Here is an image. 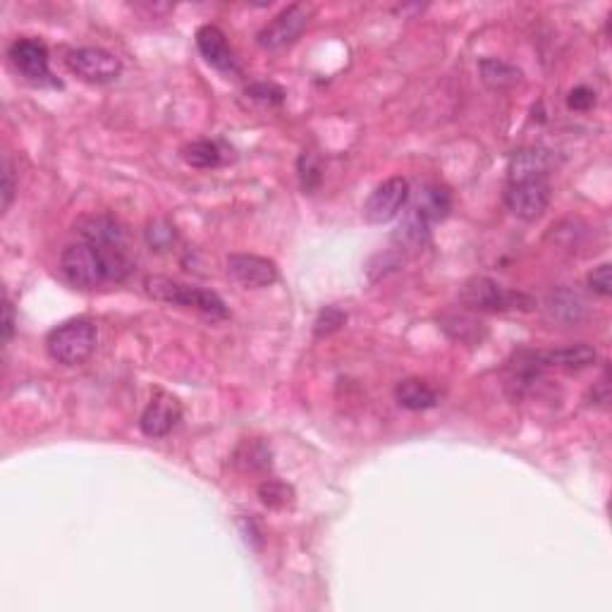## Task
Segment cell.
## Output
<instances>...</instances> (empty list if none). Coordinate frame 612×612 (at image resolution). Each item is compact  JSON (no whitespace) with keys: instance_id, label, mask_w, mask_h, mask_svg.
I'll list each match as a JSON object with an SVG mask.
<instances>
[{"instance_id":"obj_3","label":"cell","mask_w":612,"mask_h":612,"mask_svg":"<svg viewBox=\"0 0 612 612\" xmlns=\"http://www.w3.org/2000/svg\"><path fill=\"white\" fill-rule=\"evenodd\" d=\"M146 292L153 299L173 306H185V309L201 311V314L211 316V318H228V306H225L223 299H220L216 292L204 290V287H194L185 285L180 280L165 278V275H149L144 280Z\"/></svg>"},{"instance_id":"obj_24","label":"cell","mask_w":612,"mask_h":612,"mask_svg":"<svg viewBox=\"0 0 612 612\" xmlns=\"http://www.w3.org/2000/svg\"><path fill=\"white\" fill-rule=\"evenodd\" d=\"M259 498L271 510H287V507L295 503V488L287 486L285 481L268 479L259 486Z\"/></svg>"},{"instance_id":"obj_11","label":"cell","mask_w":612,"mask_h":612,"mask_svg":"<svg viewBox=\"0 0 612 612\" xmlns=\"http://www.w3.org/2000/svg\"><path fill=\"white\" fill-rule=\"evenodd\" d=\"M180 419H182L180 400L170 393L158 390L142 412L139 428H142L144 436H149V438H165L177 426V421Z\"/></svg>"},{"instance_id":"obj_28","label":"cell","mask_w":612,"mask_h":612,"mask_svg":"<svg viewBox=\"0 0 612 612\" xmlns=\"http://www.w3.org/2000/svg\"><path fill=\"white\" fill-rule=\"evenodd\" d=\"M247 96H252L256 101L268 103V106H280L285 99V91L280 87H275V84H266V82H256L252 87H247Z\"/></svg>"},{"instance_id":"obj_1","label":"cell","mask_w":612,"mask_h":612,"mask_svg":"<svg viewBox=\"0 0 612 612\" xmlns=\"http://www.w3.org/2000/svg\"><path fill=\"white\" fill-rule=\"evenodd\" d=\"M60 271H63L67 283L82 287V290H94V287L115 280L108 256L96 244L84 240L67 244L63 256H60Z\"/></svg>"},{"instance_id":"obj_19","label":"cell","mask_w":612,"mask_h":612,"mask_svg":"<svg viewBox=\"0 0 612 612\" xmlns=\"http://www.w3.org/2000/svg\"><path fill=\"white\" fill-rule=\"evenodd\" d=\"M596 350L591 345H569L562 350H550V352H538L543 366H553V369H565V371H581L586 366H591L596 361Z\"/></svg>"},{"instance_id":"obj_4","label":"cell","mask_w":612,"mask_h":612,"mask_svg":"<svg viewBox=\"0 0 612 612\" xmlns=\"http://www.w3.org/2000/svg\"><path fill=\"white\" fill-rule=\"evenodd\" d=\"M96 342H99V333L94 323L89 318H72L48 333L46 350L58 364L79 366L94 354Z\"/></svg>"},{"instance_id":"obj_8","label":"cell","mask_w":612,"mask_h":612,"mask_svg":"<svg viewBox=\"0 0 612 612\" xmlns=\"http://www.w3.org/2000/svg\"><path fill=\"white\" fill-rule=\"evenodd\" d=\"M306 24H309V10L302 8V5H290V8L278 12V15L261 29L256 41H259V46L266 48V51H283V48L292 46L299 36H302Z\"/></svg>"},{"instance_id":"obj_14","label":"cell","mask_w":612,"mask_h":612,"mask_svg":"<svg viewBox=\"0 0 612 612\" xmlns=\"http://www.w3.org/2000/svg\"><path fill=\"white\" fill-rule=\"evenodd\" d=\"M197 48L213 70L223 72V75H237L240 72L235 53H232L228 39L216 24H204V27L197 29Z\"/></svg>"},{"instance_id":"obj_5","label":"cell","mask_w":612,"mask_h":612,"mask_svg":"<svg viewBox=\"0 0 612 612\" xmlns=\"http://www.w3.org/2000/svg\"><path fill=\"white\" fill-rule=\"evenodd\" d=\"M8 58L12 67L27 79L34 87H63L51 72V60H48V48L39 39H17L10 46Z\"/></svg>"},{"instance_id":"obj_31","label":"cell","mask_w":612,"mask_h":612,"mask_svg":"<svg viewBox=\"0 0 612 612\" xmlns=\"http://www.w3.org/2000/svg\"><path fill=\"white\" fill-rule=\"evenodd\" d=\"M15 192H17V187H15V168H12L10 158L5 156V161H3V213L10 208L12 199H15Z\"/></svg>"},{"instance_id":"obj_29","label":"cell","mask_w":612,"mask_h":612,"mask_svg":"<svg viewBox=\"0 0 612 612\" xmlns=\"http://www.w3.org/2000/svg\"><path fill=\"white\" fill-rule=\"evenodd\" d=\"M589 287L596 295L610 297L612 295V283H610V263H603V266L593 268V273H589Z\"/></svg>"},{"instance_id":"obj_17","label":"cell","mask_w":612,"mask_h":612,"mask_svg":"<svg viewBox=\"0 0 612 612\" xmlns=\"http://www.w3.org/2000/svg\"><path fill=\"white\" fill-rule=\"evenodd\" d=\"M409 199H412L409 208H414V211L419 213L421 218H426L431 225L445 220L452 211V194H450V189L443 185L419 187V192H414Z\"/></svg>"},{"instance_id":"obj_22","label":"cell","mask_w":612,"mask_h":612,"mask_svg":"<svg viewBox=\"0 0 612 612\" xmlns=\"http://www.w3.org/2000/svg\"><path fill=\"white\" fill-rule=\"evenodd\" d=\"M479 72L483 82H486V87H491L493 91L514 89L524 77L519 67H514L498 58H483L479 63Z\"/></svg>"},{"instance_id":"obj_25","label":"cell","mask_w":612,"mask_h":612,"mask_svg":"<svg viewBox=\"0 0 612 612\" xmlns=\"http://www.w3.org/2000/svg\"><path fill=\"white\" fill-rule=\"evenodd\" d=\"M144 237H146V244H149L153 252H168V249H173L177 242L175 225L165 218L149 220V225H146V230H144Z\"/></svg>"},{"instance_id":"obj_26","label":"cell","mask_w":612,"mask_h":612,"mask_svg":"<svg viewBox=\"0 0 612 612\" xmlns=\"http://www.w3.org/2000/svg\"><path fill=\"white\" fill-rule=\"evenodd\" d=\"M297 175H299V185H302L304 194H314L323 182L321 158H318L314 151H304L297 161Z\"/></svg>"},{"instance_id":"obj_23","label":"cell","mask_w":612,"mask_h":612,"mask_svg":"<svg viewBox=\"0 0 612 612\" xmlns=\"http://www.w3.org/2000/svg\"><path fill=\"white\" fill-rule=\"evenodd\" d=\"M182 158L192 165V168H218L223 163V153L220 146L211 139H199V142L187 144L182 149Z\"/></svg>"},{"instance_id":"obj_15","label":"cell","mask_w":612,"mask_h":612,"mask_svg":"<svg viewBox=\"0 0 612 612\" xmlns=\"http://www.w3.org/2000/svg\"><path fill=\"white\" fill-rule=\"evenodd\" d=\"M431 228L433 225L428 223L426 218H421L414 208H409L400 223H397L390 240H393V247L400 249V252L419 254L424 252L426 244L431 242Z\"/></svg>"},{"instance_id":"obj_16","label":"cell","mask_w":612,"mask_h":612,"mask_svg":"<svg viewBox=\"0 0 612 612\" xmlns=\"http://www.w3.org/2000/svg\"><path fill=\"white\" fill-rule=\"evenodd\" d=\"M550 165H553V158L546 149H522L512 153L510 165H507L510 185L526 180H546Z\"/></svg>"},{"instance_id":"obj_30","label":"cell","mask_w":612,"mask_h":612,"mask_svg":"<svg viewBox=\"0 0 612 612\" xmlns=\"http://www.w3.org/2000/svg\"><path fill=\"white\" fill-rule=\"evenodd\" d=\"M596 103V91L589 87H577L569 91L567 106L572 110H589Z\"/></svg>"},{"instance_id":"obj_7","label":"cell","mask_w":612,"mask_h":612,"mask_svg":"<svg viewBox=\"0 0 612 612\" xmlns=\"http://www.w3.org/2000/svg\"><path fill=\"white\" fill-rule=\"evenodd\" d=\"M65 65L70 67V72H75L79 79L89 84H110L122 75L120 58L106 51V48H75V51L65 55Z\"/></svg>"},{"instance_id":"obj_20","label":"cell","mask_w":612,"mask_h":612,"mask_svg":"<svg viewBox=\"0 0 612 612\" xmlns=\"http://www.w3.org/2000/svg\"><path fill=\"white\" fill-rule=\"evenodd\" d=\"M232 462H235V467L244 471V474H261V471H268L273 467V452L261 438L242 440V443L237 445L235 455H232Z\"/></svg>"},{"instance_id":"obj_18","label":"cell","mask_w":612,"mask_h":612,"mask_svg":"<svg viewBox=\"0 0 612 612\" xmlns=\"http://www.w3.org/2000/svg\"><path fill=\"white\" fill-rule=\"evenodd\" d=\"M438 326L450 340L459 342V345L476 347L488 338L486 323L471 314H445L438 318Z\"/></svg>"},{"instance_id":"obj_2","label":"cell","mask_w":612,"mask_h":612,"mask_svg":"<svg viewBox=\"0 0 612 612\" xmlns=\"http://www.w3.org/2000/svg\"><path fill=\"white\" fill-rule=\"evenodd\" d=\"M459 302L469 311H486V314H505V311H531L536 306L534 297L517 290H505L486 275H474L459 287Z\"/></svg>"},{"instance_id":"obj_33","label":"cell","mask_w":612,"mask_h":612,"mask_svg":"<svg viewBox=\"0 0 612 612\" xmlns=\"http://www.w3.org/2000/svg\"><path fill=\"white\" fill-rule=\"evenodd\" d=\"M17 328V318H15V306H12L10 297H5V306H3V342L8 345L12 340V335H15Z\"/></svg>"},{"instance_id":"obj_21","label":"cell","mask_w":612,"mask_h":612,"mask_svg":"<svg viewBox=\"0 0 612 612\" xmlns=\"http://www.w3.org/2000/svg\"><path fill=\"white\" fill-rule=\"evenodd\" d=\"M395 400L409 412H424V409L438 405V393L421 378H405V381L397 383Z\"/></svg>"},{"instance_id":"obj_27","label":"cell","mask_w":612,"mask_h":612,"mask_svg":"<svg viewBox=\"0 0 612 612\" xmlns=\"http://www.w3.org/2000/svg\"><path fill=\"white\" fill-rule=\"evenodd\" d=\"M347 323V314L338 306H323L318 311L316 323H314V335L316 338H328V335L338 333V330Z\"/></svg>"},{"instance_id":"obj_6","label":"cell","mask_w":612,"mask_h":612,"mask_svg":"<svg viewBox=\"0 0 612 612\" xmlns=\"http://www.w3.org/2000/svg\"><path fill=\"white\" fill-rule=\"evenodd\" d=\"M409 197H412V187H409L407 177H388V180L381 182V185L369 194V199H366L364 220L371 225L390 223V220H395L405 211Z\"/></svg>"},{"instance_id":"obj_32","label":"cell","mask_w":612,"mask_h":612,"mask_svg":"<svg viewBox=\"0 0 612 612\" xmlns=\"http://www.w3.org/2000/svg\"><path fill=\"white\" fill-rule=\"evenodd\" d=\"M237 524H240V531H242L244 541H247L249 546H252L254 550H261V546H263V536H261L259 524H256L252 517L237 519Z\"/></svg>"},{"instance_id":"obj_13","label":"cell","mask_w":612,"mask_h":612,"mask_svg":"<svg viewBox=\"0 0 612 612\" xmlns=\"http://www.w3.org/2000/svg\"><path fill=\"white\" fill-rule=\"evenodd\" d=\"M543 311H546L548 321L560 328L579 326V323H584L586 316H589L584 299H581L579 292L569 290V287H555V290H550L546 302H543Z\"/></svg>"},{"instance_id":"obj_10","label":"cell","mask_w":612,"mask_h":612,"mask_svg":"<svg viewBox=\"0 0 612 612\" xmlns=\"http://www.w3.org/2000/svg\"><path fill=\"white\" fill-rule=\"evenodd\" d=\"M75 232L79 240L96 244L101 249H113V252H130V237H127L125 225L118 218L106 216H84L77 220Z\"/></svg>"},{"instance_id":"obj_9","label":"cell","mask_w":612,"mask_h":612,"mask_svg":"<svg viewBox=\"0 0 612 612\" xmlns=\"http://www.w3.org/2000/svg\"><path fill=\"white\" fill-rule=\"evenodd\" d=\"M553 189L548 180H526L514 182L505 192V206L510 208L512 216L522 220H538L548 211Z\"/></svg>"},{"instance_id":"obj_12","label":"cell","mask_w":612,"mask_h":612,"mask_svg":"<svg viewBox=\"0 0 612 612\" xmlns=\"http://www.w3.org/2000/svg\"><path fill=\"white\" fill-rule=\"evenodd\" d=\"M228 273L235 283L249 287V290L268 287L278 280V266H275V261L256 254H230Z\"/></svg>"}]
</instances>
